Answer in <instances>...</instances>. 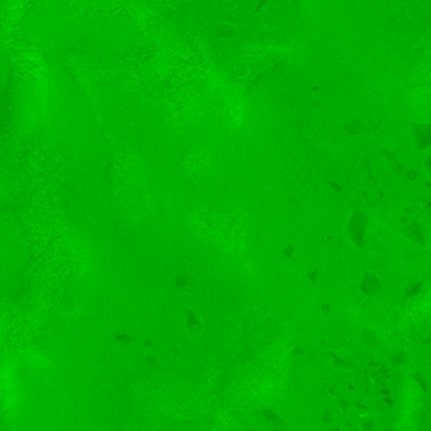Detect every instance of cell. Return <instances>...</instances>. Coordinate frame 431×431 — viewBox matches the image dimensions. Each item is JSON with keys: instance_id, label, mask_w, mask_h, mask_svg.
Here are the masks:
<instances>
[{"instance_id": "cell-9", "label": "cell", "mask_w": 431, "mask_h": 431, "mask_svg": "<svg viewBox=\"0 0 431 431\" xmlns=\"http://www.w3.org/2000/svg\"><path fill=\"white\" fill-rule=\"evenodd\" d=\"M115 339L118 340V342H119V343H122L123 345H128L129 343L131 342V337H130V335H128V334H127V333L118 334V335H116V337H115Z\"/></svg>"}, {"instance_id": "cell-2", "label": "cell", "mask_w": 431, "mask_h": 431, "mask_svg": "<svg viewBox=\"0 0 431 431\" xmlns=\"http://www.w3.org/2000/svg\"><path fill=\"white\" fill-rule=\"evenodd\" d=\"M260 415L263 416V419L266 420L267 426L271 431H286V425H284L283 420L281 419L280 415H277V413L271 410H262Z\"/></svg>"}, {"instance_id": "cell-6", "label": "cell", "mask_w": 431, "mask_h": 431, "mask_svg": "<svg viewBox=\"0 0 431 431\" xmlns=\"http://www.w3.org/2000/svg\"><path fill=\"white\" fill-rule=\"evenodd\" d=\"M354 410L357 411V412L359 413V415H361L362 417H364V416L368 415V411H369V406H368V405L366 404L364 401L358 400V401H355V402H354Z\"/></svg>"}, {"instance_id": "cell-8", "label": "cell", "mask_w": 431, "mask_h": 431, "mask_svg": "<svg viewBox=\"0 0 431 431\" xmlns=\"http://www.w3.org/2000/svg\"><path fill=\"white\" fill-rule=\"evenodd\" d=\"M350 407H352V404H350V401L348 400H342L339 402V409L342 411L343 416H345L348 413V411L350 410Z\"/></svg>"}, {"instance_id": "cell-7", "label": "cell", "mask_w": 431, "mask_h": 431, "mask_svg": "<svg viewBox=\"0 0 431 431\" xmlns=\"http://www.w3.org/2000/svg\"><path fill=\"white\" fill-rule=\"evenodd\" d=\"M321 420H323V424H331L334 421V411L331 407H327L325 409L324 412H323V416H321Z\"/></svg>"}, {"instance_id": "cell-5", "label": "cell", "mask_w": 431, "mask_h": 431, "mask_svg": "<svg viewBox=\"0 0 431 431\" xmlns=\"http://www.w3.org/2000/svg\"><path fill=\"white\" fill-rule=\"evenodd\" d=\"M407 361V354L405 352H396L389 357V363L393 366V367L398 368L401 366H404Z\"/></svg>"}, {"instance_id": "cell-11", "label": "cell", "mask_w": 431, "mask_h": 431, "mask_svg": "<svg viewBox=\"0 0 431 431\" xmlns=\"http://www.w3.org/2000/svg\"><path fill=\"white\" fill-rule=\"evenodd\" d=\"M381 377H382V372H381V370H378V372H377V373H374V374H372V379H373V381H378L379 378H381Z\"/></svg>"}, {"instance_id": "cell-4", "label": "cell", "mask_w": 431, "mask_h": 431, "mask_svg": "<svg viewBox=\"0 0 431 431\" xmlns=\"http://www.w3.org/2000/svg\"><path fill=\"white\" fill-rule=\"evenodd\" d=\"M359 429L361 431H381L376 419H362L359 421Z\"/></svg>"}, {"instance_id": "cell-13", "label": "cell", "mask_w": 431, "mask_h": 431, "mask_svg": "<svg viewBox=\"0 0 431 431\" xmlns=\"http://www.w3.org/2000/svg\"><path fill=\"white\" fill-rule=\"evenodd\" d=\"M248 431H258V430H254V429H252V430H248Z\"/></svg>"}, {"instance_id": "cell-10", "label": "cell", "mask_w": 431, "mask_h": 431, "mask_svg": "<svg viewBox=\"0 0 431 431\" xmlns=\"http://www.w3.org/2000/svg\"><path fill=\"white\" fill-rule=\"evenodd\" d=\"M368 382H369V381H367V382H364L363 385H362V388H364V389H363L364 393H370V392H372V386H369V387H367Z\"/></svg>"}, {"instance_id": "cell-1", "label": "cell", "mask_w": 431, "mask_h": 431, "mask_svg": "<svg viewBox=\"0 0 431 431\" xmlns=\"http://www.w3.org/2000/svg\"><path fill=\"white\" fill-rule=\"evenodd\" d=\"M185 330L190 337L196 339L204 331V323L201 320V316L191 310H185Z\"/></svg>"}, {"instance_id": "cell-12", "label": "cell", "mask_w": 431, "mask_h": 431, "mask_svg": "<svg viewBox=\"0 0 431 431\" xmlns=\"http://www.w3.org/2000/svg\"><path fill=\"white\" fill-rule=\"evenodd\" d=\"M327 431H342V428H340V426H337V428L334 429H329Z\"/></svg>"}, {"instance_id": "cell-3", "label": "cell", "mask_w": 431, "mask_h": 431, "mask_svg": "<svg viewBox=\"0 0 431 431\" xmlns=\"http://www.w3.org/2000/svg\"><path fill=\"white\" fill-rule=\"evenodd\" d=\"M329 358H330V359H327V361H329V363H330L331 366H333V367L335 368L337 370H343V369H346V368H350V370H352V368L357 367V364L355 363H353V362L344 361V359H342L339 355H337L335 353H333V352L329 353Z\"/></svg>"}]
</instances>
